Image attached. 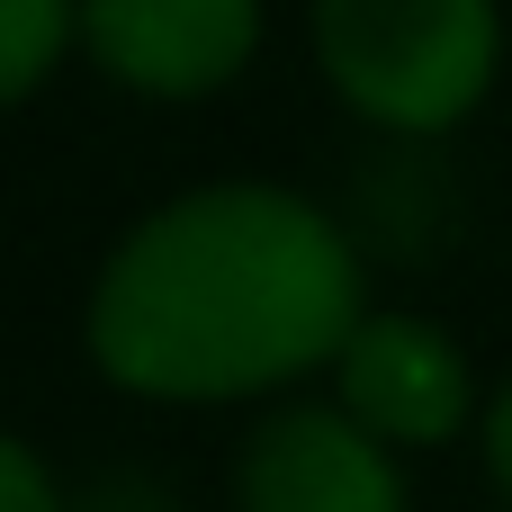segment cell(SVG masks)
<instances>
[{
    "label": "cell",
    "mask_w": 512,
    "mask_h": 512,
    "mask_svg": "<svg viewBox=\"0 0 512 512\" xmlns=\"http://www.w3.org/2000/svg\"><path fill=\"white\" fill-rule=\"evenodd\" d=\"M270 36L261 0H81V54L135 99H216L252 72Z\"/></svg>",
    "instance_id": "3"
},
{
    "label": "cell",
    "mask_w": 512,
    "mask_h": 512,
    "mask_svg": "<svg viewBox=\"0 0 512 512\" xmlns=\"http://www.w3.org/2000/svg\"><path fill=\"white\" fill-rule=\"evenodd\" d=\"M234 512H414L396 450L351 405H270L243 432Z\"/></svg>",
    "instance_id": "4"
},
{
    "label": "cell",
    "mask_w": 512,
    "mask_h": 512,
    "mask_svg": "<svg viewBox=\"0 0 512 512\" xmlns=\"http://www.w3.org/2000/svg\"><path fill=\"white\" fill-rule=\"evenodd\" d=\"M0 512H72L63 486H54V468H45L18 432H0Z\"/></svg>",
    "instance_id": "7"
},
{
    "label": "cell",
    "mask_w": 512,
    "mask_h": 512,
    "mask_svg": "<svg viewBox=\"0 0 512 512\" xmlns=\"http://www.w3.org/2000/svg\"><path fill=\"white\" fill-rule=\"evenodd\" d=\"M369 315L360 243L279 180H198L144 207L81 306L90 369L144 405H252L342 360Z\"/></svg>",
    "instance_id": "1"
},
{
    "label": "cell",
    "mask_w": 512,
    "mask_h": 512,
    "mask_svg": "<svg viewBox=\"0 0 512 512\" xmlns=\"http://www.w3.org/2000/svg\"><path fill=\"white\" fill-rule=\"evenodd\" d=\"M324 90L378 135H450L504 72V0H306Z\"/></svg>",
    "instance_id": "2"
},
{
    "label": "cell",
    "mask_w": 512,
    "mask_h": 512,
    "mask_svg": "<svg viewBox=\"0 0 512 512\" xmlns=\"http://www.w3.org/2000/svg\"><path fill=\"white\" fill-rule=\"evenodd\" d=\"M72 45H81V0H0V117L36 99Z\"/></svg>",
    "instance_id": "6"
},
{
    "label": "cell",
    "mask_w": 512,
    "mask_h": 512,
    "mask_svg": "<svg viewBox=\"0 0 512 512\" xmlns=\"http://www.w3.org/2000/svg\"><path fill=\"white\" fill-rule=\"evenodd\" d=\"M333 405H351L387 450H441L477 423V369L432 315H360L333 360Z\"/></svg>",
    "instance_id": "5"
},
{
    "label": "cell",
    "mask_w": 512,
    "mask_h": 512,
    "mask_svg": "<svg viewBox=\"0 0 512 512\" xmlns=\"http://www.w3.org/2000/svg\"><path fill=\"white\" fill-rule=\"evenodd\" d=\"M486 477H495V495L512 504V378L495 387V405H486Z\"/></svg>",
    "instance_id": "8"
}]
</instances>
